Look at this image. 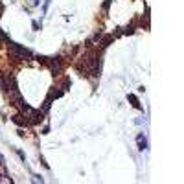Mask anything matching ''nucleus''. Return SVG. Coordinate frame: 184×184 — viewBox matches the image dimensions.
<instances>
[{"label": "nucleus", "mask_w": 184, "mask_h": 184, "mask_svg": "<svg viewBox=\"0 0 184 184\" xmlns=\"http://www.w3.org/2000/svg\"><path fill=\"white\" fill-rule=\"evenodd\" d=\"M42 63H48V67L53 70V72H59L61 70V59L59 57H44V61H42Z\"/></svg>", "instance_id": "obj_2"}, {"label": "nucleus", "mask_w": 184, "mask_h": 184, "mask_svg": "<svg viewBox=\"0 0 184 184\" xmlns=\"http://www.w3.org/2000/svg\"><path fill=\"white\" fill-rule=\"evenodd\" d=\"M37 4H39V0H30V6H31V7H35Z\"/></svg>", "instance_id": "obj_6"}, {"label": "nucleus", "mask_w": 184, "mask_h": 184, "mask_svg": "<svg viewBox=\"0 0 184 184\" xmlns=\"http://www.w3.org/2000/svg\"><path fill=\"white\" fill-rule=\"evenodd\" d=\"M11 120H13L17 125H20V127H26V125H28V120H22V116H18V114H17V116H13Z\"/></svg>", "instance_id": "obj_3"}, {"label": "nucleus", "mask_w": 184, "mask_h": 184, "mask_svg": "<svg viewBox=\"0 0 184 184\" xmlns=\"http://www.w3.org/2000/svg\"><path fill=\"white\" fill-rule=\"evenodd\" d=\"M129 101H131L134 107H136V109H142V105H140L138 103V100H136V96H133V94H129Z\"/></svg>", "instance_id": "obj_5"}, {"label": "nucleus", "mask_w": 184, "mask_h": 184, "mask_svg": "<svg viewBox=\"0 0 184 184\" xmlns=\"http://www.w3.org/2000/svg\"><path fill=\"white\" fill-rule=\"evenodd\" d=\"M146 146H147L146 138H144L142 134H138V149H140V151H144V149H146Z\"/></svg>", "instance_id": "obj_4"}, {"label": "nucleus", "mask_w": 184, "mask_h": 184, "mask_svg": "<svg viewBox=\"0 0 184 184\" xmlns=\"http://www.w3.org/2000/svg\"><path fill=\"white\" fill-rule=\"evenodd\" d=\"M7 44H9V52H11V55H13L15 59H24V57H30V55H31V52H30L28 48L18 46L17 42L7 41Z\"/></svg>", "instance_id": "obj_1"}]
</instances>
